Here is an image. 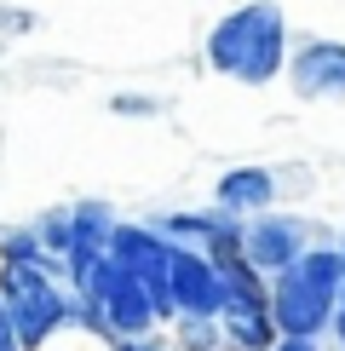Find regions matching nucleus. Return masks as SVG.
I'll return each mask as SVG.
<instances>
[{
    "mask_svg": "<svg viewBox=\"0 0 345 351\" xmlns=\"http://www.w3.org/2000/svg\"><path fill=\"white\" fill-rule=\"evenodd\" d=\"M207 64L225 81L265 86L288 69V18L277 0H248V6L225 12L207 35Z\"/></svg>",
    "mask_w": 345,
    "mask_h": 351,
    "instance_id": "obj_1",
    "label": "nucleus"
},
{
    "mask_svg": "<svg viewBox=\"0 0 345 351\" xmlns=\"http://www.w3.org/2000/svg\"><path fill=\"white\" fill-rule=\"evenodd\" d=\"M0 300L12 311V328H18L23 351H40L58 328L75 323V288H69V276L35 265V259H0Z\"/></svg>",
    "mask_w": 345,
    "mask_h": 351,
    "instance_id": "obj_2",
    "label": "nucleus"
},
{
    "mask_svg": "<svg viewBox=\"0 0 345 351\" xmlns=\"http://www.w3.org/2000/svg\"><path fill=\"white\" fill-rule=\"evenodd\" d=\"M75 317H81L92 334H110V340L155 334V328L167 323V311L155 305V294L138 282L133 271H121L115 259H104V265L75 288Z\"/></svg>",
    "mask_w": 345,
    "mask_h": 351,
    "instance_id": "obj_3",
    "label": "nucleus"
},
{
    "mask_svg": "<svg viewBox=\"0 0 345 351\" xmlns=\"http://www.w3.org/2000/svg\"><path fill=\"white\" fill-rule=\"evenodd\" d=\"M172 237H162V230L150 225V219H115V237H110V259L121 271H133L144 288L155 294V305L167 311L172 323V300H167V271H172Z\"/></svg>",
    "mask_w": 345,
    "mask_h": 351,
    "instance_id": "obj_4",
    "label": "nucleus"
},
{
    "mask_svg": "<svg viewBox=\"0 0 345 351\" xmlns=\"http://www.w3.org/2000/svg\"><path fill=\"white\" fill-rule=\"evenodd\" d=\"M334 300L340 294L316 288L299 265L270 276V317H277V334H311V340H322L328 323H334Z\"/></svg>",
    "mask_w": 345,
    "mask_h": 351,
    "instance_id": "obj_5",
    "label": "nucleus"
},
{
    "mask_svg": "<svg viewBox=\"0 0 345 351\" xmlns=\"http://www.w3.org/2000/svg\"><path fill=\"white\" fill-rule=\"evenodd\" d=\"M305 247H311V225H305L299 213L259 208V213H248V219H242V254H248L265 276L288 271L299 254H305Z\"/></svg>",
    "mask_w": 345,
    "mask_h": 351,
    "instance_id": "obj_6",
    "label": "nucleus"
},
{
    "mask_svg": "<svg viewBox=\"0 0 345 351\" xmlns=\"http://www.w3.org/2000/svg\"><path fill=\"white\" fill-rule=\"evenodd\" d=\"M167 300H172V317H219L225 311V282H219V265H213L207 247H190V242L172 247Z\"/></svg>",
    "mask_w": 345,
    "mask_h": 351,
    "instance_id": "obj_7",
    "label": "nucleus"
},
{
    "mask_svg": "<svg viewBox=\"0 0 345 351\" xmlns=\"http://www.w3.org/2000/svg\"><path fill=\"white\" fill-rule=\"evenodd\" d=\"M110 237H115V208L110 202H75L69 208V288H81L86 276L110 259Z\"/></svg>",
    "mask_w": 345,
    "mask_h": 351,
    "instance_id": "obj_8",
    "label": "nucleus"
},
{
    "mask_svg": "<svg viewBox=\"0 0 345 351\" xmlns=\"http://www.w3.org/2000/svg\"><path fill=\"white\" fill-rule=\"evenodd\" d=\"M288 81L299 98H345V40H299Z\"/></svg>",
    "mask_w": 345,
    "mask_h": 351,
    "instance_id": "obj_9",
    "label": "nucleus"
},
{
    "mask_svg": "<svg viewBox=\"0 0 345 351\" xmlns=\"http://www.w3.org/2000/svg\"><path fill=\"white\" fill-rule=\"evenodd\" d=\"M213 202H219L225 213L248 219L259 208H277V173L270 167H230L219 173V184H213Z\"/></svg>",
    "mask_w": 345,
    "mask_h": 351,
    "instance_id": "obj_10",
    "label": "nucleus"
},
{
    "mask_svg": "<svg viewBox=\"0 0 345 351\" xmlns=\"http://www.w3.org/2000/svg\"><path fill=\"white\" fill-rule=\"evenodd\" d=\"M219 334H225V351H270L282 340L270 305H259V311H219Z\"/></svg>",
    "mask_w": 345,
    "mask_h": 351,
    "instance_id": "obj_11",
    "label": "nucleus"
},
{
    "mask_svg": "<svg viewBox=\"0 0 345 351\" xmlns=\"http://www.w3.org/2000/svg\"><path fill=\"white\" fill-rule=\"evenodd\" d=\"M179 323V346L184 351H219L225 334H219V317H172Z\"/></svg>",
    "mask_w": 345,
    "mask_h": 351,
    "instance_id": "obj_12",
    "label": "nucleus"
},
{
    "mask_svg": "<svg viewBox=\"0 0 345 351\" xmlns=\"http://www.w3.org/2000/svg\"><path fill=\"white\" fill-rule=\"evenodd\" d=\"M115 110H121V115H155V98H138V93H121V98H115Z\"/></svg>",
    "mask_w": 345,
    "mask_h": 351,
    "instance_id": "obj_13",
    "label": "nucleus"
},
{
    "mask_svg": "<svg viewBox=\"0 0 345 351\" xmlns=\"http://www.w3.org/2000/svg\"><path fill=\"white\" fill-rule=\"evenodd\" d=\"M115 351H167L162 334H133V340H115Z\"/></svg>",
    "mask_w": 345,
    "mask_h": 351,
    "instance_id": "obj_14",
    "label": "nucleus"
},
{
    "mask_svg": "<svg viewBox=\"0 0 345 351\" xmlns=\"http://www.w3.org/2000/svg\"><path fill=\"white\" fill-rule=\"evenodd\" d=\"M0 351H23L18 328H12V311H6V300H0Z\"/></svg>",
    "mask_w": 345,
    "mask_h": 351,
    "instance_id": "obj_15",
    "label": "nucleus"
},
{
    "mask_svg": "<svg viewBox=\"0 0 345 351\" xmlns=\"http://www.w3.org/2000/svg\"><path fill=\"white\" fill-rule=\"evenodd\" d=\"M270 351H322V340H311V334H282Z\"/></svg>",
    "mask_w": 345,
    "mask_h": 351,
    "instance_id": "obj_16",
    "label": "nucleus"
},
{
    "mask_svg": "<svg viewBox=\"0 0 345 351\" xmlns=\"http://www.w3.org/2000/svg\"><path fill=\"white\" fill-rule=\"evenodd\" d=\"M328 328H334V346L345 351V288H340V300H334V323H328Z\"/></svg>",
    "mask_w": 345,
    "mask_h": 351,
    "instance_id": "obj_17",
    "label": "nucleus"
},
{
    "mask_svg": "<svg viewBox=\"0 0 345 351\" xmlns=\"http://www.w3.org/2000/svg\"><path fill=\"white\" fill-rule=\"evenodd\" d=\"M340 254H345V237H340Z\"/></svg>",
    "mask_w": 345,
    "mask_h": 351,
    "instance_id": "obj_18",
    "label": "nucleus"
}]
</instances>
